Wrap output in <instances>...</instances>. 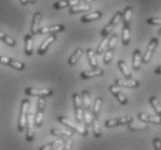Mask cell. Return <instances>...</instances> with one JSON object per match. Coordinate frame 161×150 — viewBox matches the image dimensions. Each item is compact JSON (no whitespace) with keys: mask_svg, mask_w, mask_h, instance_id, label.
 <instances>
[{"mask_svg":"<svg viewBox=\"0 0 161 150\" xmlns=\"http://www.w3.org/2000/svg\"><path fill=\"white\" fill-rule=\"evenodd\" d=\"M57 121L60 122L61 125H64L67 128L71 129V132H74V133H77V134L84 136V137L88 136V134H89L88 129H86V127L83 126V125H80V123H73L69 119H67L65 116H62V115L57 116Z\"/></svg>","mask_w":161,"mask_h":150,"instance_id":"obj_2","label":"cell"},{"mask_svg":"<svg viewBox=\"0 0 161 150\" xmlns=\"http://www.w3.org/2000/svg\"><path fill=\"white\" fill-rule=\"evenodd\" d=\"M118 68L120 70V72L123 73V77L126 78V79H133L132 75L130 72L129 68H127V65H126L124 59H119V61H118Z\"/></svg>","mask_w":161,"mask_h":150,"instance_id":"obj_24","label":"cell"},{"mask_svg":"<svg viewBox=\"0 0 161 150\" xmlns=\"http://www.w3.org/2000/svg\"><path fill=\"white\" fill-rule=\"evenodd\" d=\"M92 120H93V116H92V112L91 111H84V125L85 127H89L92 125Z\"/></svg>","mask_w":161,"mask_h":150,"instance_id":"obj_36","label":"cell"},{"mask_svg":"<svg viewBox=\"0 0 161 150\" xmlns=\"http://www.w3.org/2000/svg\"><path fill=\"white\" fill-rule=\"evenodd\" d=\"M158 33H159V34H160V35H161V27H160V28H159V30H158Z\"/></svg>","mask_w":161,"mask_h":150,"instance_id":"obj_45","label":"cell"},{"mask_svg":"<svg viewBox=\"0 0 161 150\" xmlns=\"http://www.w3.org/2000/svg\"><path fill=\"white\" fill-rule=\"evenodd\" d=\"M74 108H75V119L77 123H83L84 121V108H83V102H82V97L78 93L73 94Z\"/></svg>","mask_w":161,"mask_h":150,"instance_id":"obj_3","label":"cell"},{"mask_svg":"<svg viewBox=\"0 0 161 150\" xmlns=\"http://www.w3.org/2000/svg\"><path fill=\"white\" fill-rule=\"evenodd\" d=\"M86 57H88L89 59L90 66L92 69H97L98 68V62H97V58H96V54H95V51L91 48L86 49Z\"/></svg>","mask_w":161,"mask_h":150,"instance_id":"obj_25","label":"cell"},{"mask_svg":"<svg viewBox=\"0 0 161 150\" xmlns=\"http://www.w3.org/2000/svg\"><path fill=\"white\" fill-rule=\"evenodd\" d=\"M132 20V7L131 6H126L123 12V22L124 26H130V22Z\"/></svg>","mask_w":161,"mask_h":150,"instance_id":"obj_30","label":"cell"},{"mask_svg":"<svg viewBox=\"0 0 161 150\" xmlns=\"http://www.w3.org/2000/svg\"><path fill=\"white\" fill-rule=\"evenodd\" d=\"M0 41H3L4 43H6L8 47H15L16 44V41L14 39H12L11 36L6 35L4 32H0Z\"/></svg>","mask_w":161,"mask_h":150,"instance_id":"obj_33","label":"cell"},{"mask_svg":"<svg viewBox=\"0 0 161 150\" xmlns=\"http://www.w3.org/2000/svg\"><path fill=\"white\" fill-rule=\"evenodd\" d=\"M114 85L117 87H126V89H137L140 83L137 79H126V78H117L114 80Z\"/></svg>","mask_w":161,"mask_h":150,"instance_id":"obj_10","label":"cell"},{"mask_svg":"<svg viewBox=\"0 0 161 150\" xmlns=\"http://www.w3.org/2000/svg\"><path fill=\"white\" fill-rule=\"evenodd\" d=\"M117 41H118V35L116 34V33H113L112 35L110 36V39H109V47H108V49H109V50H112V51H114L116 45H117Z\"/></svg>","mask_w":161,"mask_h":150,"instance_id":"obj_35","label":"cell"},{"mask_svg":"<svg viewBox=\"0 0 161 150\" xmlns=\"http://www.w3.org/2000/svg\"><path fill=\"white\" fill-rule=\"evenodd\" d=\"M104 75V70L101 69V68H97V69H91V70H86V71H83L80 72V77L84 80H88V79H91V78H96L99 77V76H103Z\"/></svg>","mask_w":161,"mask_h":150,"instance_id":"obj_14","label":"cell"},{"mask_svg":"<svg viewBox=\"0 0 161 150\" xmlns=\"http://www.w3.org/2000/svg\"><path fill=\"white\" fill-rule=\"evenodd\" d=\"M158 43H159V40H158L157 37H153L152 40L149 41L148 47H147V50H146L145 54H144V56H142V63H144V64H147V63L152 59L153 54H154V50H155V48H157Z\"/></svg>","mask_w":161,"mask_h":150,"instance_id":"obj_11","label":"cell"},{"mask_svg":"<svg viewBox=\"0 0 161 150\" xmlns=\"http://www.w3.org/2000/svg\"><path fill=\"white\" fill-rule=\"evenodd\" d=\"M62 143H63V140L58 138L56 141H53V142H49L47 144H44V146L40 147L39 150H56L57 148H60L62 146Z\"/></svg>","mask_w":161,"mask_h":150,"instance_id":"obj_26","label":"cell"},{"mask_svg":"<svg viewBox=\"0 0 161 150\" xmlns=\"http://www.w3.org/2000/svg\"><path fill=\"white\" fill-rule=\"evenodd\" d=\"M91 9V6L86 3H82V4L77 5V6H74L69 9V13L70 14H78V13H85L89 12Z\"/></svg>","mask_w":161,"mask_h":150,"instance_id":"obj_19","label":"cell"},{"mask_svg":"<svg viewBox=\"0 0 161 150\" xmlns=\"http://www.w3.org/2000/svg\"><path fill=\"white\" fill-rule=\"evenodd\" d=\"M112 57H113V51L112 50H106L104 54V59H103V62H104L105 65H108L111 63V61H112Z\"/></svg>","mask_w":161,"mask_h":150,"instance_id":"obj_39","label":"cell"},{"mask_svg":"<svg viewBox=\"0 0 161 150\" xmlns=\"http://www.w3.org/2000/svg\"><path fill=\"white\" fill-rule=\"evenodd\" d=\"M64 24L62 23H57V24H52V26H46V27H42L40 29L39 34L40 35H46V34H49V35H56V33L64 32Z\"/></svg>","mask_w":161,"mask_h":150,"instance_id":"obj_12","label":"cell"},{"mask_svg":"<svg viewBox=\"0 0 161 150\" xmlns=\"http://www.w3.org/2000/svg\"><path fill=\"white\" fill-rule=\"evenodd\" d=\"M55 40H56V35H49V36L41 43L40 47H39V49H37V54H39L40 56L44 55V54L47 53V50L49 49V47L53 44V42H54Z\"/></svg>","mask_w":161,"mask_h":150,"instance_id":"obj_17","label":"cell"},{"mask_svg":"<svg viewBox=\"0 0 161 150\" xmlns=\"http://www.w3.org/2000/svg\"><path fill=\"white\" fill-rule=\"evenodd\" d=\"M60 148H61V147H60ZM60 148H57V149H56V150H60Z\"/></svg>","mask_w":161,"mask_h":150,"instance_id":"obj_46","label":"cell"},{"mask_svg":"<svg viewBox=\"0 0 161 150\" xmlns=\"http://www.w3.org/2000/svg\"><path fill=\"white\" fill-rule=\"evenodd\" d=\"M101 107H102V98L101 97L95 98L93 105H92V116L93 118H98V114H99V112H101Z\"/></svg>","mask_w":161,"mask_h":150,"instance_id":"obj_32","label":"cell"},{"mask_svg":"<svg viewBox=\"0 0 161 150\" xmlns=\"http://www.w3.org/2000/svg\"><path fill=\"white\" fill-rule=\"evenodd\" d=\"M106 47H109V40L108 39H103V41L99 43V45H98V48L96 50V55H103V54H105L104 51Z\"/></svg>","mask_w":161,"mask_h":150,"instance_id":"obj_34","label":"cell"},{"mask_svg":"<svg viewBox=\"0 0 161 150\" xmlns=\"http://www.w3.org/2000/svg\"><path fill=\"white\" fill-rule=\"evenodd\" d=\"M25 54L27 56L33 55V36L31 34H27L25 36Z\"/></svg>","mask_w":161,"mask_h":150,"instance_id":"obj_22","label":"cell"},{"mask_svg":"<svg viewBox=\"0 0 161 150\" xmlns=\"http://www.w3.org/2000/svg\"><path fill=\"white\" fill-rule=\"evenodd\" d=\"M148 101H149V104H151V106L153 107V110L155 111V113H157L158 116H161V102L158 100L157 97L151 96L148 99Z\"/></svg>","mask_w":161,"mask_h":150,"instance_id":"obj_29","label":"cell"},{"mask_svg":"<svg viewBox=\"0 0 161 150\" xmlns=\"http://www.w3.org/2000/svg\"><path fill=\"white\" fill-rule=\"evenodd\" d=\"M44 110H46V98H39L36 104V112H35V115H34L35 127H41V125H42Z\"/></svg>","mask_w":161,"mask_h":150,"instance_id":"obj_7","label":"cell"},{"mask_svg":"<svg viewBox=\"0 0 161 150\" xmlns=\"http://www.w3.org/2000/svg\"><path fill=\"white\" fill-rule=\"evenodd\" d=\"M109 90H110V92L113 94V97H116V99L120 102L121 105L123 106L127 105V98L125 97V94L121 92V90L119 89V87H117L116 85H110Z\"/></svg>","mask_w":161,"mask_h":150,"instance_id":"obj_16","label":"cell"},{"mask_svg":"<svg viewBox=\"0 0 161 150\" xmlns=\"http://www.w3.org/2000/svg\"><path fill=\"white\" fill-rule=\"evenodd\" d=\"M53 7L55 8V9H62V8H67V7H70V4H69V0H63V1H55L54 5H53Z\"/></svg>","mask_w":161,"mask_h":150,"instance_id":"obj_37","label":"cell"},{"mask_svg":"<svg viewBox=\"0 0 161 150\" xmlns=\"http://www.w3.org/2000/svg\"><path fill=\"white\" fill-rule=\"evenodd\" d=\"M25 93L29 97L47 98L52 97L54 91L49 87H27V89H25Z\"/></svg>","mask_w":161,"mask_h":150,"instance_id":"obj_4","label":"cell"},{"mask_svg":"<svg viewBox=\"0 0 161 150\" xmlns=\"http://www.w3.org/2000/svg\"><path fill=\"white\" fill-rule=\"evenodd\" d=\"M141 62H142V57H141L140 50H139V49H136L132 56V68L136 70V71H138V70L140 69Z\"/></svg>","mask_w":161,"mask_h":150,"instance_id":"obj_20","label":"cell"},{"mask_svg":"<svg viewBox=\"0 0 161 150\" xmlns=\"http://www.w3.org/2000/svg\"><path fill=\"white\" fill-rule=\"evenodd\" d=\"M0 63L4 65H8V66H11V68L15 70H19V71H22L26 68V65L22 62L14 59V58H9V57L6 56H0Z\"/></svg>","mask_w":161,"mask_h":150,"instance_id":"obj_9","label":"cell"},{"mask_svg":"<svg viewBox=\"0 0 161 150\" xmlns=\"http://www.w3.org/2000/svg\"><path fill=\"white\" fill-rule=\"evenodd\" d=\"M154 72L157 73V75H161V65H159L157 69L154 70Z\"/></svg>","mask_w":161,"mask_h":150,"instance_id":"obj_44","label":"cell"},{"mask_svg":"<svg viewBox=\"0 0 161 150\" xmlns=\"http://www.w3.org/2000/svg\"><path fill=\"white\" fill-rule=\"evenodd\" d=\"M29 111H31V101H29V99L25 98L21 101L20 115H19V121H18V132L19 133H22L27 127V119H28Z\"/></svg>","mask_w":161,"mask_h":150,"instance_id":"obj_1","label":"cell"},{"mask_svg":"<svg viewBox=\"0 0 161 150\" xmlns=\"http://www.w3.org/2000/svg\"><path fill=\"white\" fill-rule=\"evenodd\" d=\"M102 15H103V13L99 12V11H97V12H93V13H88V14H85L80 18V22H83V23H88V22H92V21H96L98 19H101Z\"/></svg>","mask_w":161,"mask_h":150,"instance_id":"obj_18","label":"cell"},{"mask_svg":"<svg viewBox=\"0 0 161 150\" xmlns=\"http://www.w3.org/2000/svg\"><path fill=\"white\" fill-rule=\"evenodd\" d=\"M63 141H64L63 150H71L73 149V142L70 141V138H65V140H63Z\"/></svg>","mask_w":161,"mask_h":150,"instance_id":"obj_42","label":"cell"},{"mask_svg":"<svg viewBox=\"0 0 161 150\" xmlns=\"http://www.w3.org/2000/svg\"><path fill=\"white\" fill-rule=\"evenodd\" d=\"M152 143H153L154 149H155V150H161V140H160V138H159V137L153 138Z\"/></svg>","mask_w":161,"mask_h":150,"instance_id":"obj_41","label":"cell"},{"mask_svg":"<svg viewBox=\"0 0 161 150\" xmlns=\"http://www.w3.org/2000/svg\"><path fill=\"white\" fill-rule=\"evenodd\" d=\"M121 19H123V13L121 12H117L114 15H113V18L110 20L109 23L102 29L101 34H102V36H103V39H108V36L113 32V29L117 27V24L120 22Z\"/></svg>","mask_w":161,"mask_h":150,"instance_id":"obj_5","label":"cell"},{"mask_svg":"<svg viewBox=\"0 0 161 150\" xmlns=\"http://www.w3.org/2000/svg\"><path fill=\"white\" fill-rule=\"evenodd\" d=\"M22 5H28V4H35V1H26V0H21L20 1Z\"/></svg>","mask_w":161,"mask_h":150,"instance_id":"obj_43","label":"cell"},{"mask_svg":"<svg viewBox=\"0 0 161 150\" xmlns=\"http://www.w3.org/2000/svg\"><path fill=\"white\" fill-rule=\"evenodd\" d=\"M34 135H35V120H34V114L31 110L27 119V127H26V141L29 143L33 142Z\"/></svg>","mask_w":161,"mask_h":150,"instance_id":"obj_6","label":"cell"},{"mask_svg":"<svg viewBox=\"0 0 161 150\" xmlns=\"http://www.w3.org/2000/svg\"><path fill=\"white\" fill-rule=\"evenodd\" d=\"M129 129L132 130V132H138V130H146L148 129V126L147 125H129Z\"/></svg>","mask_w":161,"mask_h":150,"instance_id":"obj_38","label":"cell"},{"mask_svg":"<svg viewBox=\"0 0 161 150\" xmlns=\"http://www.w3.org/2000/svg\"><path fill=\"white\" fill-rule=\"evenodd\" d=\"M41 19H42V14H41L40 12H36L34 15H33L32 26H31V35H32V36L37 35L39 32H40Z\"/></svg>","mask_w":161,"mask_h":150,"instance_id":"obj_15","label":"cell"},{"mask_svg":"<svg viewBox=\"0 0 161 150\" xmlns=\"http://www.w3.org/2000/svg\"><path fill=\"white\" fill-rule=\"evenodd\" d=\"M147 23L151 26H161V18H149L147 19Z\"/></svg>","mask_w":161,"mask_h":150,"instance_id":"obj_40","label":"cell"},{"mask_svg":"<svg viewBox=\"0 0 161 150\" xmlns=\"http://www.w3.org/2000/svg\"><path fill=\"white\" fill-rule=\"evenodd\" d=\"M133 121L132 116H129V115H125V116H119V118H112L106 120L104 123V126L106 128H112V127H117L121 126V125H130L131 122Z\"/></svg>","mask_w":161,"mask_h":150,"instance_id":"obj_8","label":"cell"},{"mask_svg":"<svg viewBox=\"0 0 161 150\" xmlns=\"http://www.w3.org/2000/svg\"><path fill=\"white\" fill-rule=\"evenodd\" d=\"M92 132H93V136L95 137H101L102 136V127H101V122L98 120V118H93L92 120Z\"/></svg>","mask_w":161,"mask_h":150,"instance_id":"obj_31","label":"cell"},{"mask_svg":"<svg viewBox=\"0 0 161 150\" xmlns=\"http://www.w3.org/2000/svg\"><path fill=\"white\" fill-rule=\"evenodd\" d=\"M50 134H52L53 136H57V137L62 138V140L70 138L74 136L73 132H63V130L57 129V128H53V129H50Z\"/></svg>","mask_w":161,"mask_h":150,"instance_id":"obj_21","label":"cell"},{"mask_svg":"<svg viewBox=\"0 0 161 150\" xmlns=\"http://www.w3.org/2000/svg\"><path fill=\"white\" fill-rule=\"evenodd\" d=\"M131 40V28L130 26H123L121 29V43L123 45H129Z\"/></svg>","mask_w":161,"mask_h":150,"instance_id":"obj_23","label":"cell"},{"mask_svg":"<svg viewBox=\"0 0 161 150\" xmlns=\"http://www.w3.org/2000/svg\"><path fill=\"white\" fill-rule=\"evenodd\" d=\"M83 54H84V50L82 48H77L75 51H74V54L70 56V58L68 59V63L69 65H75L78 62V59H80V57L83 56Z\"/></svg>","mask_w":161,"mask_h":150,"instance_id":"obj_28","label":"cell"},{"mask_svg":"<svg viewBox=\"0 0 161 150\" xmlns=\"http://www.w3.org/2000/svg\"><path fill=\"white\" fill-rule=\"evenodd\" d=\"M138 119L144 123H153V125H161V116L158 115H149L146 113H138Z\"/></svg>","mask_w":161,"mask_h":150,"instance_id":"obj_13","label":"cell"},{"mask_svg":"<svg viewBox=\"0 0 161 150\" xmlns=\"http://www.w3.org/2000/svg\"><path fill=\"white\" fill-rule=\"evenodd\" d=\"M82 102H83L84 111H91V100H90V93H89L88 90H84L82 92Z\"/></svg>","mask_w":161,"mask_h":150,"instance_id":"obj_27","label":"cell"}]
</instances>
